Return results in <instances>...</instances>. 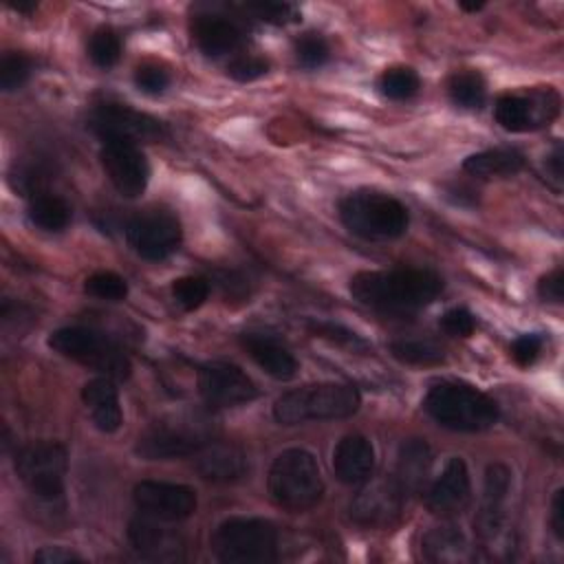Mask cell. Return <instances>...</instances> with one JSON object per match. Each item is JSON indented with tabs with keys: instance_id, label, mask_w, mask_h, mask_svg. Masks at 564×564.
<instances>
[{
	"instance_id": "6da1fadb",
	"label": "cell",
	"mask_w": 564,
	"mask_h": 564,
	"mask_svg": "<svg viewBox=\"0 0 564 564\" xmlns=\"http://www.w3.org/2000/svg\"><path fill=\"white\" fill-rule=\"evenodd\" d=\"M445 282L432 269L394 267L381 271H359L350 278V295L381 313H414L432 304Z\"/></svg>"
},
{
	"instance_id": "7a4b0ae2",
	"label": "cell",
	"mask_w": 564,
	"mask_h": 564,
	"mask_svg": "<svg viewBox=\"0 0 564 564\" xmlns=\"http://www.w3.org/2000/svg\"><path fill=\"white\" fill-rule=\"evenodd\" d=\"M359 405L361 394L355 386L341 381H317L282 392L273 401V419L280 425L335 421L352 416Z\"/></svg>"
},
{
	"instance_id": "3957f363",
	"label": "cell",
	"mask_w": 564,
	"mask_h": 564,
	"mask_svg": "<svg viewBox=\"0 0 564 564\" xmlns=\"http://www.w3.org/2000/svg\"><path fill=\"white\" fill-rule=\"evenodd\" d=\"M423 410L441 427L454 432H482L500 419V405L482 390L463 381L434 383L423 399Z\"/></svg>"
},
{
	"instance_id": "277c9868",
	"label": "cell",
	"mask_w": 564,
	"mask_h": 564,
	"mask_svg": "<svg viewBox=\"0 0 564 564\" xmlns=\"http://www.w3.org/2000/svg\"><path fill=\"white\" fill-rule=\"evenodd\" d=\"M271 500L293 513L317 507L324 498V478L315 456L308 449L291 447L280 452L267 476Z\"/></svg>"
},
{
	"instance_id": "5b68a950",
	"label": "cell",
	"mask_w": 564,
	"mask_h": 564,
	"mask_svg": "<svg viewBox=\"0 0 564 564\" xmlns=\"http://www.w3.org/2000/svg\"><path fill=\"white\" fill-rule=\"evenodd\" d=\"M341 225L364 240H394L408 231V207L383 192L357 189L339 200Z\"/></svg>"
},
{
	"instance_id": "8992f818",
	"label": "cell",
	"mask_w": 564,
	"mask_h": 564,
	"mask_svg": "<svg viewBox=\"0 0 564 564\" xmlns=\"http://www.w3.org/2000/svg\"><path fill=\"white\" fill-rule=\"evenodd\" d=\"M212 441L214 425L209 419L198 414H176L145 427L134 443V454L143 460L189 458Z\"/></svg>"
},
{
	"instance_id": "52a82bcc",
	"label": "cell",
	"mask_w": 564,
	"mask_h": 564,
	"mask_svg": "<svg viewBox=\"0 0 564 564\" xmlns=\"http://www.w3.org/2000/svg\"><path fill=\"white\" fill-rule=\"evenodd\" d=\"M212 551L225 564H269L278 560V529L264 518H227L212 535Z\"/></svg>"
},
{
	"instance_id": "ba28073f",
	"label": "cell",
	"mask_w": 564,
	"mask_h": 564,
	"mask_svg": "<svg viewBox=\"0 0 564 564\" xmlns=\"http://www.w3.org/2000/svg\"><path fill=\"white\" fill-rule=\"evenodd\" d=\"M48 348L57 355L82 364L101 377L126 381L132 372L128 355L104 333L86 326H64L48 335Z\"/></svg>"
},
{
	"instance_id": "9c48e42d",
	"label": "cell",
	"mask_w": 564,
	"mask_h": 564,
	"mask_svg": "<svg viewBox=\"0 0 564 564\" xmlns=\"http://www.w3.org/2000/svg\"><path fill=\"white\" fill-rule=\"evenodd\" d=\"M13 467L22 485L40 500L53 502L64 494L68 467L66 447L57 441H33L15 452Z\"/></svg>"
},
{
	"instance_id": "30bf717a",
	"label": "cell",
	"mask_w": 564,
	"mask_h": 564,
	"mask_svg": "<svg viewBox=\"0 0 564 564\" xmlns=\"http://www.w3.org/2000/svg\"><path fill=\"white\" fill-rule=\"evenodd\" d=\"M123 234L130 249L150 262L165 260L183 240L181 220L167 209H145L134 214L128 218Z\"/></svg>"
},
{
	"instance_id": "8fae6325",
	"label": "cell",
	"mask_w": 564,
	"mask_h": 564,
	"mask_svg": "<svg viewBox=\"0 0 564 564\" xmlns=\"http://www.w3.org/2000/svg\"><path fill=\"white\" fill-rule=\"evenodd\" d=\"M88 128L101 141L117 139V141H130L137 145L154 143L165 137V126L156 117L117 101H104L95 106L88 117Z\"/></svg>"
},
{
	"instance_id": "7c38bea8",
	"label": "cell",
	"mask_w": 564,
	"mask_h": 564,
	"mask_svg": "<svg viewBox=\"0 0 564 564\" xmlns=\"http://www.w3.org/2000/svg\"><path fill=\"white\" fill-rule=\"evenodd\" d=\"M560 112V95L553 88L531 93H505L496 99V123L507 132H529L549 126Z\"/></svg>"
},
{
	"instance_id": "4fadbf2b",
	"label": "cell",
	"mask_w": 564,
	"mask_h": 564,
	"mask_svg": "<svg viewBox=\"0 0 564 564\" xmlns=\"http://www.w3.org/2000/svg\"><path fill=\"white\" fill-rule=\"evenodd\" d=\"M128 540L134 553L148 562L176 564L187 557V540L167 520L137 516L128 522Z\"/></svg>"
},
{
	"instance_id": "5bb4252c",
	"label": "cell",
	"mask_w": 564,
	"mask_h": 564,
	"mask_svg": "<svg viewBox=\"0 0 564 564\" xmlns=\"http://www.w3.org/2000/svg\"><path fill=\"white\" fill-rule=\"evenodd\" d=\"M101 167L115 189L126 198H137L150 181V163L143 150L130 141H104L99 150Z\"/></svg>"
},
{
	"instance_id": "9a60e30c",
	"label": "cell",
	"mask_w": 564,
	"mask_h": 564,
	"mask_svg": "<svg viewBox=\"0 0 564 564\" xmlns=\"http://www.w3.org/2000/svg\"><path fill=\"white\" fill-rule=\"evenodd\" d=\"M198 392L209 408H236L258 397V386L238 366L212 361L198 370Z\"/></svg>"
},
{
	"instance_id": "2e32d148",
	"label": "cell",
	"mask_w": 564,
	"mask_h": 564,
	"mask_svg": "<svg viewBox=\"0 0 564 564\" xmlns=\"http://www.w3.org/2000/svg\"><path fill=\"white\" fill-rule=\"evenodd\" d=\"M132 500L137 509L145 516L178 522L196 511V491L187 485L165 482V480H141L132 489Z\"/></svg>"
},
{
	"instance_id": "e0dca14e",
	"label": "cell",
	"mask_w": 564,
	"mask_h": 564,
	"mask_svg": "<svg viewBox=\"0 0 564 564\" xmlns=\"http://www.w3.org/2000/svg\"><path fill=\"white\" fill-rule=\"evenodd\" d=\"M405 496L394 482V478H381V480H368L364 482L361 491L352 498L348 513L350 520L361 527H390L399 520L403 509Z\"/></svg>"
},
{
	"instance_id": "ac0fdd59",
	"label": "cell",
	"mask_w": 564,
	"mask_h": 564,
	"mask_svg": "<svg viewBox=\"0 0 564 564\" xmlns=\"http://www.w3.org/2000/svg\"><path fill=\"white\" fill-rule=\"evenodd\" d=\"M511 489V471L502 463H491L485 471L482 500L476 513L474 527L482 544H491L502 535L505 529V505Z\"/></svg>"
},
{
	"instance_id": "d6986e66",
	"label": "cell",
	"mask_w": 564,
	"mask_h": 564,
	"mask_svg": "<svg viewBox=\"0 0 564 564\" xmlns=\"http://www.w3.org/2000/svg\"><path fill=\"white\" fill-rule=\"evenodd\" d=\"M471 502V480L467 463L460 456H452L436 480L425 491V505L434 516L452 518L463 513Z\"/></svg>"
},
{
	"instance_id": "ffe728a7",
	"label": "cell",
	"mask_w": 564,
	"mask_h": 564,
	"mask_svg": "<svg viewBox=\"0 0 564 564\" xmlns=\"http://www.w3.org/2000/svg\"><path fill=\"white\" fill-rule=\"evenodd\" d=\"M192 458L198 476L216 485L236 482L245 478L249 471V460L245 449L234 443H225L216 438L207 443L200 452H196Z\"/></svg>"
},
{
	"instance_id": "44dd1931",
	"label": "cell",
	"mask_w": 564,
	"mask_h": 564,
	"mask_svg": "<svg viewBox=\"0 0 564 564\" xmlns=\"http://www.w3.org/2000/svg\"><path fill=\"white\" fill-rule=\"evenodd\" d=\"M333 471L339 482L359 487L372 478L375 447L364 434L344 436L333 449Z\"/></svg>"
},
{
	"instance_id": "7402d4cb",
	"label": "cell",
	"mask_w": 564,
	"mask_h": 564,
	"mask_svg": "<svg viewBox=\"0 0 564 564\" xmlns=\"http://www.w3.org/2000/svg\"><path fill=\"white\" fill-rule=\"evenodd\" d=\"M240 344L269 377L278 381H291L297 375V359L273 335L249 330L240 335Z\"/></svg>"
},
{
	"instance_id": "603a6c76",
	"label": "cell",
	"mask_w": 564,
	"mask_h": 564,
	"mask_svg": "<svg viewBox=\"0 0 564 564\" xmlns=\"http://www.w3.org/2000/svg\"><path fill=\"white\" fill-rule=\"evenodd\" d=\"M192 37L207 57H220L238 51L245 33L234 20L216 13H205L194 18Z\"/></svg>"
},
{
	"instance_id": "cb8c5ba5",
	"label": "cell",
	"mask_w": 564,
	"mask_h": 564,
	"mask_svg": "<svg viewBox=\"0 0 564 564\" xmlns=\"http://www.w3.org/2000/svg\"><path fill=\"white\" fill-rule=\"evenodd\" d=\"M82 401L88 408L90 419L99 432L112 434L121 427L123 414H121L115 379L99 375V377L86 381L82 388Z\"/></svg>"
},
{
	"instance_id": "d4e9b609",
	"label": "cell",
	"mask_w": 564,
	"mask_h": 564,
	"mask_svg": "<svg viewBox=\"0 0 564 564\" xmlns=\"http://www.w3.org/2000/svg\"><path fill=\"white\" fill-rule=\"evenodd\" d=\"M432 469V447L425 438H408L401 443L397 454V469H394V482L403 491V496L419 494Z\"/></svg>"
},
{
	"instance_id": "484cf974",
	"label": "cell",
	"mask_w": 564,
	"mask_h": 564,
	"mask_svg": "<svg viewBox=\"0 0 564 564\" xmlns=\"http://www.w3.org/2000/svg\"><path fill=\"white\" fill-rule=\"evenodd\" d=\"M421 553L427 562L436 564H458L474 557L465 533L456 524H438L430 529L421 540Z\"/></svg>"
},
{
	"instance_id": "4316f807",
	"label": "cell",
	"mask_w": 564,
	"mask_h": 564,
	"mask_svg": "<svg viewBox=\"0 0 564 564\" xmlns=\"http://www.w3.org/2000/svg\"><path fill=\"white\" fill-rule=\"evenodd\" d=\"M527 163V156L516 148H489L469 154L463 161V172L474 178H507L518 174Z\"/></svg>"
},
{
	"instance_id": "83f0119b",
	"label": "cell",
	"mask_w": 564,
	"mask_h": 564,
	"mask_svg": "<svg viewBox=\"0 0 564 564\" xmlns=\"http://www.w3.org/2000/svg\"><path fill=\"white\" fill-rule=\"evenodd\" d=\"M70 205L51 192H40L33 194L26 207V216L31 220V225H35L42 231H62L68 227L70 223Z\"/></svg>"
},
{
	"instance_id": "f1b7e54d",
	"label": "cell",
	"mask_w": 564,
	"mask_h": 564,
	"mask_svg": "<svg viewBox=\"0 0 564 564\" xmlns=\"http://www.w3.org/2000/svg\"><path fill=\"white\" fill-rule=\"evenodd\" d=\"M390 355L408 366H438L445 361L441 344L427 337H401L390 341Z\"/></svg>"
},
{
	"instance_id": "f546056e",
	"label": "cell",
	"mask_w": 564,
	"mask_h": 564,
	"mask_svg": "<svg viewBox=\"0 0 564 564\" xmlns=\"http://www.w3.org/2000/svg\"><path fill=\"white\" fill-rule=\"evenodd\" d=\"M449 99L467 110H480L487 101V84L478 70H458L447 79Z\"/></svg>"
},
{
	"instance_id": "4dcf8cb0",
	"label": "cell",
	"mask_w": 564,
	"mask_h": 564,
	"mask_svg": "<svg viewBox=\"0 0 564 564\" xmlns=\"http://www.w3.org/2000/svg\"><path fill=\"white\" fill-rule=\"evenodd\" d=\"M377 88L390 101H408L419 93L421 79L410 66H390L379 75Z\"/></svg>"
},
{
	"instance_id": "1f68e13d",
	"label": "cell",
	"mask_w": 564,
	"mask_h": 564,
	"mask_svg": "<svg viewBox=\"0 0 564 564\" xmlns=\"http://www.w3.org/2000/svg\"><path fill=\"white\" fill-rule=\"evenodd\" d=\"M121 51H123L121 35L112 26L95 29L86 46L90 62L99 68H112L121 59Z\"/></svg>"
},
{
	"instance_id": "d6a6232c",
	"label": "cell",
	"mask_w": 564,
	"mask_h": 564,
	"mask_svg": "<svg viewBox=\"0 0 564 564\" xmlns=\"http://www.w3.org/2000/svg\"><path fill=\"white\" fill-rule=\"evenodd\" d=\"M212 284L203 275H183L172 282V297L183 311H196L209 297Z\"/></svg>"
},
{
	"instance_id": "836d02e7",
	"label": "cell",
	"mask_w": 564,
	"mask_h": 564,
	"mask_svg": "<svg viewBox=\"0 0 564 564\" xmlns=\"http://www.w3.org/2000/svg\"><path fill=\"white\" fill-rule=\"evenodd\" d=\"M84 291L97 300L121 302L128 295V282L115 271H95L86 278Z\"/></svg>"
},
{
	"instance_id": "e575fe53",
	"label": "cell",
	"mask_w": 564,
	"mask_h": 564,
	"mask_svg": "<svg viewBox=\"0 0 564 564\" xmlns=\"http://www.w3.org/2000/svg\"><path fill=\"white\" fill-rule=\"evenodd\" d=\"M31 70H33V62L29 55L18 51L4 53L0 59V88L4 93L18 90L20 86L26 84V79L31 77Z\"/></svg>"
},
{
	"instance_id": "d590c367",
	"label": "cell",
	"mask_w": 564,
	"mask_h": 564,
	"mask_svg": "<svg viewBox=\"0 0 564 564\" xmlns=\"http://www.w3.org/2000/svg\"><path fill=\"white\" fill-rule=\"evenodd\" d=\"M295 57L304 68H319L330 57V46L324 35L308 31L295 40Z\"/></svg>"
},
{
	"instance_id": "8d00e7d4",
	"label": "cell",
	"mask_w": 564,
	"mask_h": 564,
	"mask_svg": "<svg viewBox=\"0 0 564 564\" xmlns=\"http://www.w3.org/2000/svg\"><path fill=\"white\" fill-rule=\"evenodd\" d=\"M242 9L247 13H251L253 18L267 22V24H289V22H297L300 13L291 2H275V0H253V2H245Z\"/></svg>"
},
{
	"instance_id": "74e56055",
	"label": "cell",
	"mask_w": 564,
	"mask_h": 564,
	"mask_svg": "<svg viewBox=\"0 0 564 564\" xmlns=\"http://www.w3.org/2000/svg\"><path fill=\"white\" fill-rule=\"evenodd\" d=\"M134 86L145 95H161L170 86V70L156 62H143L134 68Z\"/></svg>"
},
{
	"instance_id": "f35d334b",
	"label": "cell",
	"mask_w": 564,
	"mask_h": 564,
	"mask_svg": "<svg viewBox=\"0 0 564 564\" xmlns=\"http://www.w3.org/2000/svg\"><path fill=\"white\" fill-rule=\"evenodd\" d=\"M308 330L317 337H324L333 344H339V346H348V348H366V341L352 333L350 328L341 326V324H335V322H317V319H311L308 324Z\"/></svg>"
},
{
	"instance_id": "ab89813d",
	"label": "cell",
	"mask_w": 564,
	"mask_h": 564,
	"mask_svg": "<svg viewBox=\"0 0 564 564\" xmlns=\"http://www.w3.org/2000/svg\"><path fill=\"white\" fill-rule=\"evenodd\" d=\"M267 70H269V62L260 55H238L227 64V75L242 84L267 75Z\"/></svg>"
},
{
	"instance_id": "60d3db41",
	"label": "cell",
	"mask_w": 564,
	"mask_h": 564,
	"mask_svg": "<svg viewBox=\"0 0 564 564\" xmlns=\"http://www.w3.org/2000/svg\"><path fill=\"white\" fill-rule=\"evenodd\" d=\"M438 326L452 337H469L476 328V317L465 306H454L441 315Z\"/></svg>"
},
{
	"instance_id": "b9f144b4",
	"label": "cell",
	"mask_w": 564,
	"mask_h": 564,
	"mask_svg": "<svg viewBox=\"0 0 564 564\" xmlns=\"http://www.w3.org/2000/svg\"><path fill=\"white\" fill-rule=\"evenodd\" d=\"M542 346H544V339L538 335V333H524V335H518L513 341H511V357L513 361L520 366V368H529L538 361L540 352H542Z\"/></svg>"
},
{
	"instance_id": "7bdbcfd3",
	"label": "cell",
	"mask_w": 564,
	"mask_h": 564,
	"mask_svg": "<svg viewBox=\"0 0 564 564\" xmlns=\"http://www.w3.org/2000/svg\"><path fill=\"white\" fill-rule=\"evenodd\" d=\"M538 295L544 302H553V304H560L564 300V271H562V267H557V269H553V271H549L546 275L540 278Z\"/></svg>"
},
{
	"instance_id": "ee69618b",
	"label": "cell",
	"mask_w": 564,
	"mask_h": 564,
	"mask_svg": "<svg viewBox=\"0 0 564 564\" xmlns=\"http://www.w3.org/2000/svg\"><path fill=\"white\" fill-rule=\"evenodd\" d=\"M33 562L37 564H68V562H84V557L66 546H42L33 553Z\"/></svg>"
},
{
	"instance_id": "f6af8a7d",
	"label": "cell",
	"mask_w": 564,
	"mask_h": 564,
	"mask_svg": "<svg viewBox=\"0 0 564 564\" xmlns=\"http://www.w3.org/2000/svg\"><path fill=\"white\" fill-rule=\"evenodd\" d=\"M549 524H551L553 535L562 542V540H564V489H557V491L553 494Z\"/></svg>"
},
{
	"instance_id": "bcb514c9",
	"label": "cell",
	"mask_w": 564,
	"mask_h": 564,
	"mask_svg": "<svg viewBox=\"0 0 564 564\" xmlns=\"http://www.w3.org/2000/svg\"><path fill=\"white\" fill-rule=\"evenodd\" d=\"M562 161H564L562 145H560V143H555L553 152H549V154H546V161H544L546 176L551 178V183H553V187H555V189H560L562 178H564V176H562Z\"/></svg>"
},
{
	"instance_id": "7dc6e473",
	"label": "cell",
	"mask_w": 564,
	"mask_h": 564,
	"mask_svg": "<svg viewBox=\"0 0 564 564\" xmlns=\"http://www.w3.org/2000/svg\"><path fill=\"white\" fill-rule=\"evenodd\" d=\"M13 11H20V13H31V11H35L37 9V2L35 0H18V2H7Z\"/></svg>"
},
{
	"instance_id": "c3c4849f",
	"label": "cell",
	"mask_w": 564,
	"mask_h": 564,
	"mask_svg": "<svg viewBox=\"0 0 564 564\" xmlns=\"http://www.w3.org/2000/svg\"><path fill=\"white\" fill-rule=\"evenodd\" d=\"M458 7L463 9V11H469V13H476V11H480L482 7H485V2H458Z\"/></svg>"
}]
</instances>
